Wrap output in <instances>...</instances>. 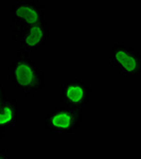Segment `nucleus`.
Here are the masks:
<instances>
[{"instance_id": "obj_8", "label": "nucleus", "mask_w": 141, "mask_h": 159, "mask_svg": "<svg viewBox=\"0 0 141 159\" xmlns=\"http://www.w3.org/2000/svg\"><path fill=\"white\" fill-rule=\"evenodd\" d=\"M9 99V94H7V87L6 83L0 80V107L3 105L4 102Z\"/></svg>"}, {"instance_id": "obj_4", "label": "nucleus", "mask_w": 141, "mask_h": 159, "mask_svg": "<svg viewBox=\"0 0 141 159\" xmlns=\"http://www.w3.org/2000/svg\"><path fill=\"white\" fill-rule=\"evenodd\" d=\"M93 96L92 85L83 76H68L58 85V101L61 105L84 109Z\"/></svg>"}, {"instance_id": "obj_5", "label": "nucleus", "mask_w": 141, "mask_h": 159, "mask_svg": "<svg viewBox=\"0 0 141 159\" xmlns=\"http://www.w3.org/2000/svg\"><path fill=\"white\" fill-rule=\"evenodd\" d=\"M51 29L46 20L25 29L12 32V39L18 46L17 52L27 53L42 50L50 42Z\"/></svg>"}, {"instance_id": "obj_6", "label": "nucleus", "mask_w": 141, "mask_h": 159, "mask_svg": "<svg viewBox=\"0 0 141 159\" xmlns=\"http://www.w3.org/2000/svg\"><path fill=\"white\" fill-rule=\"evenodd\" d=\"M46 7L38 0H20L15 1L10 7L12 32L25 29L45 20Z\"/></svg>"}, {"instance_id": "obj_1", "label": "nucleus", "mask_w": 141, "mask_h": 159, "mask_svg": "<svg viewBox=\"0 0 141 159\" xmlns=\"http://www.w3.org/2000/svg\"><path fill=\"white\" fill-rule=\"evenodd\" d=\"M7 80L14 91L22 97H34L45 88L42 67L27 53L17 52L7 69Z\"/></svg>"}, {"instance_id": "obj_7", "label": "nucleus", "mask_w": 141, "mask_h": 159, "mask_svg": "<svg viewBox=\"0 0 141 159\" xmlns=\"http://www.w3.org/2000/svg\"><path fill=\"white\" fill-rule=\"evenodd\" d=\"M18 122V101L15 98L9 99L0 107V133L4 129H11Z\"/></svg>"}, {"instance_id": "obj_3", "label": "nucleus", "mask_w": 141, "mask_h": 159, "mask_svg": "<svg viewBox=\"0 0 141 159\" xmlns=\"http://www.w3.org/2000/svg\"><path fill=\"white\" fill-rule=\"evenodd\" d=\"M108 61L118 75L124 78H138L140 75V53L127 43L122 42L111 43L108 47Z\"/></svg>"}, {"instance_id": "obj_2", "label": "nucleus", "mask_w": 141, "mask_h": 159, "mask_svg": "<svg viewBox=\"0 0 141 159\" xmlns=\"http://www.w3.org/2000/svg\"><path fill=\"white\" fill-rule=\"evenodd\" d=\"M85 119L84 109L58 104L40 122L51 136H73L82 127Z\"/></svg>"}, {"instance_id": "obj_9", "label": "nucleus", "mask_w": 141, "mask_h": 159, "mask_svg": "<svg viewBox=\"0 0 141 159\" xmlns=\"http://www.w3.org/2000/svg\"><path fill=\"white\" fill-rule=\"evenodd\" d=\"M0 159H13V158L7 150L0 148Z\"/></svg>"}]
</instances>
